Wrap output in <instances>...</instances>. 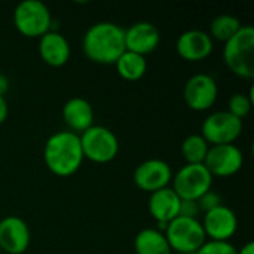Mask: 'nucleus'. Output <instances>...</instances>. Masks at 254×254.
I'll return each instance as SVG.
<instances>
[{
  "instance_id": "1",
  "label": "nucleus",
  "mask_w": 254,
  "mask_h": 254,
  "mask_svg": "<svg viewBox=\"0 0 254 254\" xmlns=\"http://www.w3.org/2000/svg\"><path fill=\"white\" fill-rule=\"evenodd\" d=\"M85 57L100 65H115L125 49V31L110 21L92 24L82 37Z\"/></svg>"
},
{
  "instance_id": "2",
  "label": "nucleus",
  "mask_w": 254,
  "mask_h": 254,
  "mask_svg": "<svg viewBox=\"0 0 254 254\" xmlns=\"http://www.w3.org/2000/svg\"><path fill=\"white\" fill-rule=\"evenodd\" d=\"M85 158L79 134L57 131L48 137L43 147V162L57 177H70L79 171Z\"/></svg>"
},
{
  "instance_id": "3",
  "label": "nucleus",
  "mask_w": 254,
  "mask_h": 254,
  "mask_svg": "<svg viewBox=\"0 0 254 254\" xmlns=\"http://www.w3.org/2000/svg\"><path fill=\"white\" fill-rule=\"evenodd\" d=\"M223 61L226 67L241 79L254 77V28L243 25L223 46Z\"/></svg>"
},
{
  "instance_id": "4",
  "label": "nucleus",
  "mask_w": 254,
  "mask_h": 254,
  "mask_svg": "<svg viewBox=\"0 0 254 254\" xmlns=\"http://www.w3.org/2000/svg\"><path fill=\"white\" fill-rule=\"evenodd\" d=\"M49 7L40 0H24L13 9V25L16 31L30 39H39L52 30Z\"/></svg>"
},
{
  "instance_id": "5",
  "label": "nucleus",
  "mask_w": 254,
  "mask_h": 254,
  "mask_svg": "<svg viewBox=\"0 0 254 254\" xmlns=\"http://www.w3.org/2000/svg\"><path fill=\"white\" fill-rule=\"evenodd\" d=\"M164 235L171 252L177 254H195L207 241L201 220L182 216L176 217L167 225Z\"/></svg>"
},
{
  "instance_id": "6",
  "label": "nucleus",
  "mask_w": 254,
  "mask_h": 254,
  "mask_svg": "<svg viewBox=\"0 0 254 254\" xmlns=\"http://www.w3.org/2000/svg\"><path fill=\"white\" fill-rule=\"evenodd\" d=\"M83 158L94 164H109L119 153V140L116 134L103 125H92L80 135Z\"/></svg>"
},
{
  "instance_id": "7",
  "label": "nucleus",
  "mask_w": 254,
  "mask_h": 254,
  "mask_svg": "<svg viewBox=\"0 0 254 254\" xmlns=\"http://www.w3.org/2000/svg\"><path fill=\"white\" fill-rule=\"evenodd\" d=\"M213 186V176L204 164H185L173 174L171 189L180 199L198 201Z\"/></svg>"
},
{
  "instance_id": "8",
  "label": "nucleus",
  "mask_w": 254,
  "mask_h": 254,
  "mask_svg": "<svg viewBox=\"0 0 254 254\" xmlns=\"http://www.w3.org/2000/svg\"><path fill=\"white\" fill-rule=\"evenodd\" d=\"M244 124L228 110H219L208 115L201 125V135L210 146L235 144L241 137Z\"/></svg>"
},
{
  "instance_id": "9",
  "label": "nucleus",
  "mask_w": 254,
  "mask_h": 254,
  "mask_svg": "<svg viewBox=\"0 0 254 254\" xmlns=\"http://www.w3.org/2000/svg\"><path fill=\"white\" fill-rule=\"evenodd\" d=\"M219 97V86L216 79L207 73H196L190 76L183 86V100L193 112L210 110Z\"/></svg>"
},
{
  "instance_id": "10",
  "label": "nucleus",
  "mask_w": 254,
  "mask_h": 254,
  "mask_svg": "<svg viewBox=\"0 0 254 254\" xmlns=\"http://www.w3.org/2000/svg\"><path fill=\"white\" fill-rule=\"evenodd\" d=\"M205 168L214 177H232L244 165V155L237 144L210 146L204 161Z\"/></svg>"
},
{
  "instance_id": "11",
  "label": "nucleus",
  "mask_w": 254,
  "mask_h": 254,
  "mask_svg": "<svg viewBox=\"0 0 254 254\" xmlns=\"http://www.w3.org/2000/svg\"><path fill=\"white\" fill-rule=\"evenodd\" d=\"M132 179H134L135 186L140 190L150 195L171 185L173 170L168 162L153 158V159L143 161L134 170Z\"/></svg>"
},
{
  "instance_id": "12",
  "label": "nucleus",
  "mask_w": 254,
  "mask_h": 254,
  "mask_svg": "<svg viewBox=\"0 0 254 254\" xmlns=\"http://www.w3.org/2000/svg\"><path fill=\"white\" fill-rule=\"evenodd\" d=\"M201 225L207 240L231 241V238L238 231V217L232 208L222 204L217 208L204 213Z\"/></svg>"
},
{
  "instance_id": "13",
  "label": "nucleus",
  "mask_w": 254,
  "mask_h": 254,
  "mask_svg": "<svg viewBox=\"0 0 254 254\" xmlns=\"http://www.w3.org/2000/svg\"><path fill=\"white\" fill-rule=\"evenodd\" d=\"M31 243L27 222L18 216H6L0 220V249L7 254H24Z\"/></svg>"
},
{
  "instance_id": "14",
  "label": "nucleus",
  "mask_w": 254,
  "mask_h": 254,
  "mask_svg": "<svg viewBox=\"0 0 254 254\" xmlns=\"http://www.w3.org/2000/svg\"><path fill=\"white\" fill-rule=\"evenodd\" d=\"M214 49V42L204 30L192 28L183 31L176 40L177 55L188 63H199L207 60Z\"/></svg>"
},
{
  "instance_id": "15",
  "label": "nucleus",
  "mask_w": 254,
  "mask_h": 254,
  "mask_svg": "<svg viewBox=\"0 0 254 254\" xmlns=\"http://www.w3.org/2000/svg\"><path fill=\"white\" fill-rule=\"evenodd\" d=\"M125 31V49L138 55H149L161 43L159 28L149 21H138L131 24Z\"/></svg>"
},
{
  "instance_id": "16",
  "label": "nucleus",
  "mask_w": 254,
  "mask_h": 254,
  "mask_svg": "<svg viewBox=\"0 0 254 254\" xmlns=\"http://www.w3.org/2000/svg\"><path fill=\"white\" fill-rule=\"evenodd\" d=\"M180 201L182 199L170 186L150 193L147 201V210L152 219L156 222L158 231L164 232L167 225L176 217H179Z\"/></svg>"
},
{
  "instance_id": "17",
  "label": "nucleus",
  "mask_w": 254,
  "mask_h": 254,
  "mask_svg": "<svg viewBox=\"0 0 254 254\" xmlns=\"http://www.w3.org/2000/svg\"><path fill=\"white\" fill-rule=\"evenodd\" d=\"M70 43L57 30H49L39 37V55L49 67H63L70 60Z\"/></svg>"
},
{
  "instance_id": "18",
  "label": "nucleus",
  "mask_w": 254,
  "mask_h": 254,
  "mask_svg": "<svg viewBox=\"0 0 254 254\" xmlns=\"http://www.w3.org/2000/svg\"><path fill=\"white\" fill-rule=\"evenodd\" d=\"M63 119L68 131L82 134L94 125V110L88 100L82 97H73L63 106Z\"/></svg>"
},
{
  "instance_id": "19",
  "label": "nucleus",
  "mask_w": 254,
  "mask_h": 254,
  "mask_svg": "<svg viewBox=\"0 0 254 254\" xmlns=\"http://www.w3.org/2000/svg\"><path fill=\"white\" fill-rule=\"evenodd\" d=\"M135 254H173L164 232L156 228H144L134 238Z\"/></svg>"
},
{
  "instance_id": "20",
  "label": "nucleus",
  "mask_w": 254,
  "mask_h": 254,
  "mask_svg": "<svg viewBox=\"0 0 254 254\" xmlns=\"http://www.w3.org/2000/svg\"><path fill=\"white\" fill-rule=\"evenodd\" d=\"M118 74L128 82L140 80L147 71V60L143 55L125 51L115 63Z\"/></svg>"
},
{
  "instance_id": "21",
  "label": "nucleus",
  "mask_w": 254,
  "mask_h": 254,
  "mask_svg": "<svg viewBox=\"0 0 254 254\" xmlns=\"http://www.w3.org/2000/svg\"><path fill=\"white\" fill-rule=\"evenodd\" d=\"M243 24L241 21L231 15V13H222V15H217L211 24H210V37L217 42H223L226 43L231 37H234L240 30H241Z\"/></svg>"
},
{
  "instance_id": "22",
  "label": "nucleus",
  "mask_w": 254,
  "mask_h": 254,
  "mask_svg": "<svg viewBox=\"0 0 254 254\" xmlns=\"http://www.w3.org/2000/svg\"><path fill=\"white\" fill-rule=\"evenodd\" d=\"M208 149L210 144L201 134H190L183 140L180 152L185 164H204Z\"/></svg>"
},
{
  "instance_id": "23",
  "label": "nucleus",
  "mask_w": 254,
  "mask_h": 254,
  "mask_svg": "<svg viewBox=\"0 0 254 254\" xmlns=\"http://www.w3.org/2000/svg\"><path fill=\"white\" fill-rule=\"evenodd\" d=\"M252 109H253V88L250 89L249 95L243 92H235L228 101V112L241 121L250 115Z\"/></svg>"
},
{
  "instance_id": "24",
  "label": "nucleus",
  "mask_w": 254,
  "mask_h": 254,
  "mask_svg": "<svg viewBox=\"0 0 254 254\" xmlns=\"http://www.w3.org/2000/svg\"><path fill=\"white\" fill-rule=\"evenodd\" d=\"M238 249L231 241H210L207 240L195 254H237Z\"/></svg>"
},
{
  "instance_id": "25",
  "label": "nucleus",
  "mask_w": 254,
  "mask_h": 254,
  "mask_svg": "<svg viewBox=\"0 0 254 254\" xmlns=\"http://www.w3.org/2000/svg\"><path fill=\"white\" fill-rule=\"evenodd\" d=\"M198 205L201 208V213H208V211L217 208L219 205H222V196L217 192H214L213 189H210L198 199Z\"/></svg>"
},
{
  "instance_id": "26",
  "label": "nucleus",
  "mask_w": 254,
  "mask_h": 254,
  "mask_svg": "<svg viewBox=\"0 0 254 254\" xmlns=\"http://www.w3.org/2000/svg\"><path fill=\"white\" fill-rule=\"evenodd\" d=\"M199 214H201V208L198 205V201H192V199H182L180 201L179 216L189 217V219H198Z\"/></svg>"
},
{
  "instance_id": "27",
  "label": "nucleus",
  "mask_w": 254,
  "mask_h": 254,
  "mask_svg": "<svg viewBox=\"0 0 254 254\" xmlns=\"http://www.w3.org/2000/svg\"><path fill=\"white\" fill-rule=\"evenodd\" d=\"M7 115H9V106H7V101L3 95H0V125L7 119Z\"/></svg>"
},
{
  "instance_id": "28",
  "label": "nucleus",
  "mask_w": 254,
  "mask_h": 254,
  "mask_svg": "<svg viewBox=\"0 0 254 254\" xmlns=\"http://www.w3.org/2000/svg\"><path fill=\"white\" fill-rule=\"evenodd\" d=\"M7 91H9V79H7L4 74L0 73V95L4 97V94H6Z\"/></svg>"
},
{
  "instance_id": "29",
  "label": "nucleus",
  "mask_w": 254,
  "mask_h": 254,
  "mask_svg": "<svg viewBox=\"0 0 254 254\" xmlns=\"http://www.w3.org/2000/svg\"><path fill=\"white\" fill-rule=\"evenodd\" d=\"M237 254H254V243L253 241H249L246 246H243Z\"/></svg>"
},
{
  "instance_id": "30",
  "label": "nucleus",
  "mask_w": 254,
  "mask_h": 254,
  "mask_svg": "<svg viewBox=\"0 0 254 254\" xmlns=\"http://www.w3.org/2000/svg\"><path fill=\"white\" fill-rule=\"evenodd\" d=\"M0 253H1V249H0Z\"/></svg>"
},
{
  "instance_id": "31",
  "label": "nucleus",
  "mask_w": 254,
  "mask_h": 254,
  "mask_svg": "<svg viewBox=\"0 0 254 254\" xmlns=\"http://www.w3.org/2000/svg\"><path fill=\"white\" fill-rule=\"evenodd\" d=\"M173 254H177V253H173Z\"/></svg>"
}]
</instances>
